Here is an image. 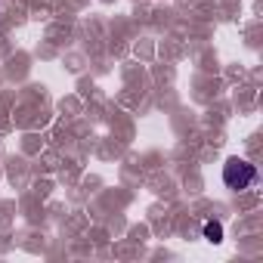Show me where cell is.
<instances>
[{
	"label": "cell",
	"instance_id": "7a4b0ae2",
	"mask_svg": "<svg viewBox=\"0 0 263 263\" xmlns=\"http://www.w3.org/2000/svg\"><path fill=\"white\" fill-rule=\"evenodd\" d=\"M201 232H204V238H208L211 245H220V241H223V223H220V220H208V223L201 226Z\"/></svg>",
	"mask_w": 263,
	"mask_h": 263
},
{
	"label": "cell",
	"instance_id": "6da1fadb",
	"mask_svg": "<svg viewBox=\"0 0 263 263\" xmlns=\"http://www.w3.org/2000/svg\"><path fill=\"white\" fill-rule=\"evenodd\" d=\"M254 180H257V167L248 164L245 158H229V161L223 164V183H226V189L245 192Z\"/></svg>",
	"mask_w": 263,
	"mask_h": 263
}]
</instances>
